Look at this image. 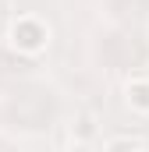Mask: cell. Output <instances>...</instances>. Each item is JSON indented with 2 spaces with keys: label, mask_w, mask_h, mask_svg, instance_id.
<instances>
[{
  "label": "cell",
  "mask_w": 149,
  "mask_h": 152,
  "mask_svg": "<svg viewBox=\"0 0 149 152\" xmlns=\"http://www.w3.org/2000/svg\"><path fill=\"white\" fill-rule=\"evenodd\" d=\"M50 39H53L50 21H46L43 14H32V11L18 14V18L7 25V46H11L18 57H29V60H36V57H43V53L50 50Z\"/></svg>",
  "instance_id": "6da1fadb"
},
{
  "label": "cell",
  "mask_w": 149,
  "mask_h": 152,
  "mask_svg": "<svg viewBox=\"0 0 149 152\" xmlns=\"http://www.w3.org/2000/svg\"><path fill=\"white\" fill-rule=\"evenodd\" d=\"M103 149H107V152H117V149H146V142L135 138V134H117V138H107V142H103Z\"/></svg>",
  "instance_id": "3957f363"
},
{
  "label": "cell",
  "mask_w": 149,
  "mask_h": 152,
  "mask_svg": "<svg viewBox=\"0 0 149 152\" xmlns=\"http://www.w3.org/2000/svg\"><path fill=\"white\" fill-rule=\"evenodd\" d=\"M71 127H78V131H82V134H78V142H89V138H92V131H96L89 117H82V120H78V124H71Z\"/></svg>",
  "instance_id": "277c9868"
},
{
  "label": "cell",
  "mask_w": 149,
  "mask_h": 152,
  "mask_svg": "<svg viewBox=\"0 0 149 152\" xmlns=\"http://www.w3.org/2000/svg\"><path fill=\"white\" fill-rule=\"evenodd\" d=\"M124 103H128L131 113L149 117V78H146V75L128 78V85H124Z\"/></svg>",
  "instance_id": "7a4b0ae2"
}]
</instances>
